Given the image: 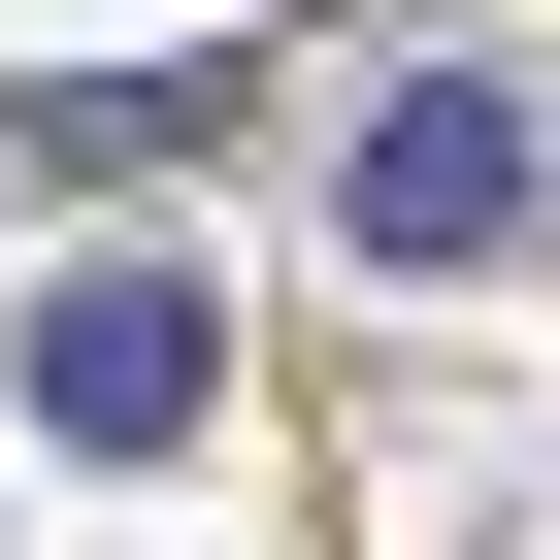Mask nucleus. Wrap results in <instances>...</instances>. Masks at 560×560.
Wrapping results in <instances>:
<instances>
[{
	"instance_id": "f257e3e1",
	"label": "nucleus",
	"mask_w": 560,
	"mask_h": 560,
	"mask_svg": "<svg viewBox=\"0 0 560 560\" xmlns=\"http://www.w3.org/2000/svg\"><path fill=\"white\" fill-rule=\"evenodd\" d=\"M34 396H67V429H198V264H100V298H34Z\"/></svg>"
},
{
	"instance_id": "f03ea898",
	"label": "nucleus",
	"mask_w": 560,
	"mask_h": 560,
	"mask_svg": "<svg viewBox=\"0 0 560 560\" xmlns=\"http://www.w3.org/2000/svg\"><path fill=\"white\" fill-rule=\"evenodd\" d=\"M363 231H396V264H494V231H527V132H494V100L429 67V100L363 132Z\"/></svg>"
}]
</instances>
